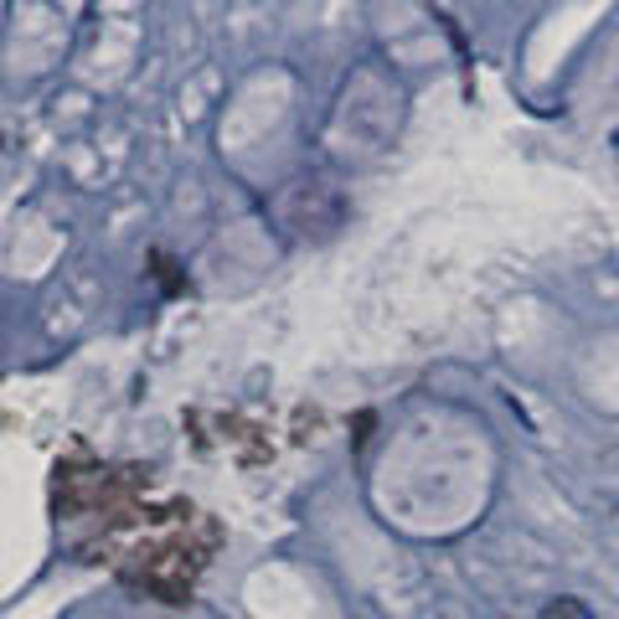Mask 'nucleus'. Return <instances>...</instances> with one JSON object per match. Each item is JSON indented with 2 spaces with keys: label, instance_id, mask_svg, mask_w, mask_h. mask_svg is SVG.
I'll list each match as a JSON object with an SVG mask.
<instances>
[{
  "label": "nucleus",
  "instance_id": "f257e3e1",
  "mask_svg": "<svg viewBox=\"0 0 619 619\" xmlns=\"http://www.w3.org/2000/svg\"><path fill=\"white\" fill-rule=\"evenodd\" d=\"M543 619H594V609L584 605V599H558V605L547 609Z\"/></svg>",
  "mask_w": 619,
  "mask_h": 619
}]
</instances>
